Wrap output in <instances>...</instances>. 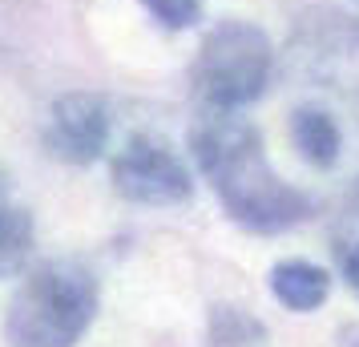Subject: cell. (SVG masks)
Segmentation results:
<instances>
[{
	"instance_id": "1",
	"label": "cell",
	"mask_w": 359,
	"mask_h": 347,
	"mask_svg": "<svg viewBox=\"0 0 359 347\" xmlns=\"http://www.w3.org/2000/svg\"><path fill=\"white\" fill-rule=\"evenodd\" d=\"M190 154L214 186L222 210L246 231L278 234L311 215L307 194L271 170L259 130L243 117V109H202L190 133Z\"/></svg>"
},
{
	"instance_id": "2",
	"label": "cell",
	"mask_w": 359,
	"mask_h": 347,
	"mask_svg": "<svg viewBox=\"0 0 359 347\" xmlns=\"http://www.w3.org/2000/svg\"><path fill=\"white\" fill-rule=\"evenodd\" d=\"M97 315V279L73 259L29 271L4 315L8 347H77Z\"/></svg>"
},
{
	"instance_id": "3",
	"label": "cell",
	"mask_w": 359,
	"mask_h": 347,
	"mask_svg": "<svg viewBox=\"0 0 359 347\" xmlns=\"http://www.w3.org/2000/svg\"><path fill=\"white\" fill-rule=\"evenodd\" d=\"M271 73H275V49L266 33L246 20H222L198 45L190 85L202 109H246L250 101L262 97Z\"/></svg>"
},
{
	"instance_id": "4",
	"label": "cell",
	"mask_w": 359,
	"mask_h": 347,
	"mask_svg": "<svg viewBox=\"0 0 359 347\" xmlns=\"http://www.w3.org/2000/svg\"><path fill=\"white\" fill-rule=\"evenodd\" d=\"M287 69L294 81L359 109V20L339 8L303 13L287 45Z\"/></svg>"
},
{
	"instance_id": "5",
	"label": "cell",
	"mask_w": 359,
	"mask_h": 347,
	"mask_svg": "<svg viewBox=\"0 0 359 347\" xmlns=\"http://www.w3.org/2000/svg\"><path fill=\"white\" fill-rule=\"evenodd\" d=\"M109 178L117 194L137 206H178L194 194L190 170L178 158V149H170L162 137L149 133H137L117 149Z\"/></svg>"
},
{
	"instance_id": "6",
	"label": "cell",
	"mask_w": 359,
	"mask_h": 347,
	"mask_svg": "<svg viewBox=\"0 0 359 347\" xmlns=\"http://www.w3.org/2000/svg\"><path fill=\"white\" fill-rule=\"evenodd\" d=\"M109 146V105L97 93H61L45 121V149L65 165H89Z\"/></svg>"
},
{
	"instance_id": "7",
	"label": "cell",
	"mask_w": 359,
	"mask_h": 347,
	"mask_svg": "<svg viewBox=\"0 0 359 347\" xmlns=\"http://www.w3.org/2000/svg\"><path fill=\"white\" fill-rule=\"evenodd\" d=\"M291 142L303 154L307 165L331 170L343 154V125L331 109H323L319 101H311V105H299L291 114Z\"/></svg>"
},
{
	"instance_id": "8",
	"label": "cell",
	"mask_w": 359,
	"mask_h": 347,
	"mask_svg": "<svg viewBox=\"0 0 359 347\" xmlns=\"http://www.w3.org/2000/svg\"><path fill=\"white\" fill-rule=\"evenodd\" d=\"M271 295L287 307V311L307 315L315 311L327 295H331V279L323 266L307 263V259H287L271 271Z\"/></svg>"
},
{
	"instance_id": "9",
	"label": "cell",
	"mask_w": 359,
	"mask_h": 347,
	"mask_svg": "<svg viewBox=\"0 0 359 347\" xmlns=\"http://www.w3.org/2000/svg\"><path fill=\"white\" fill-rule=\"evenodd\" d=\"M33 243H36L33 215L25 206L0 202V279H13V275L25 271L29 254H33Z\"/></svg>"
},
{
	"instance_id": "10",
	"label": "cell",
	"mask_w": 359,
	"mask_h": 347,
	"mask_svg": "<svg viewBox=\"0 0 359 347\" xmlns=\"http://www.w3.org/2000/svg\"><path fill=\"white\" fill-rule=\"evenodd\" d=\"M206 339L210 347H266V323L234 303H214Z\"/></svg>"
},
{
	"instance_id": "11",
	"label": "cell",
	"mask_w": 359,
	"mask_h": 347,
	"mask_svg": "<svg viewBox=\"0 0 359 347\" xmlns=\"http://www.w3.org/2000/svg\"><path fill=\"white\" fill-rule=\"evenodd\" d=\"M154 20H162L165 29H190L202 17V0H142Z\"/></svg>"
},
{
	"instance_id": "12",
	"label": "cell",
	"mask_w": 359,
	"mask_h": 347,
	"mask_svg": "<svg viewBox=\"0 0 359 347\" xmlns=\"http://www.w3.org/2000/svg\"><path fill=\"white\" fill-rule=\"evenodd\" d=\"M335 254H339V271H343V279H347V287L359 295V234L355 238H343L339 247H335Z\"/></svg>"
},
{
	"instance_id": "13",
	"label": "cell",
	"mask_w": 359,
	"mask_h": 347,
	"mask_svg": "<svg viewBox=\"0 0 359 347\" xmlns=\"http://www.w3.org/2000/svg\"><path fill=\"white\" fill-rule=\"evenodd\" d=\"M343 347H359V323L355 327H343Z\"/></svg>"
}]
</instances>
